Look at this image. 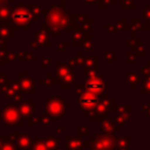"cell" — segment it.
Wrapping results in <instances>:
<instances>
[{"label": "cell", "instance_id": "1", "mask_svg": "<svg viewBox=\"0 0 150 150\" xmlns=\"http://www.w3.org/2000/svg\"><path fill=\"white\" fill-rule=\"evenodd\" d=\"M13 16H14V19L20 20V21L26 20V19H28V18H29V15H28L27 13H23V12H16V13H15Z\"/></svg>", "mask_w": 150, "mask_h": 150}]
</instances>
